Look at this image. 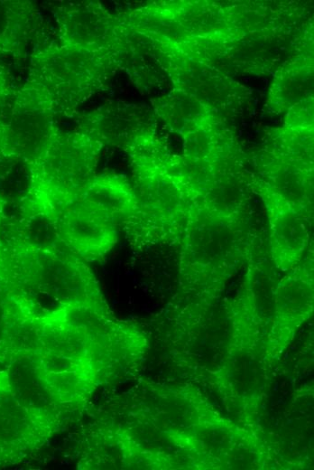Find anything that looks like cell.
<instances>
[{"label": "cell", "mask_w": 314, "mask_h": 470, "mask_svg": "<svg viewBox=\"0 0 314 470\" xmlns=\"http://www.w3.org/2000/svg\"><path fill=\"white\" fill-rule=\"evenodd\" d=\"M0 285L45 323L86 310L111 314L89 268L60 241L34 243L2 232Z\"/></svg>", "instance_id": "6da1fadb"}, {"label": "cell", "mask_w": 314, "mask_h": 470, "mask_svg": "<svg viewBox=\"0 0 314 470\" xmlns=\"http://www.w3.org/2000/svg\"><path fill=\"white\" fill-rule=\"evenodd\" d=\"M259 236L245 212H226L202 202L179 241L180 272L189 283H217L258 248Z\"/></svg>", "instance_id": "7a4b0ae2"}, {"label": "cell", "mask_w": 314, "mask_h": 470, "mask_svg": "<svg viewBox=\"0 0 314 470\" xmlns=\"http://www.w3.org/2000/svg\"><path fill=\"white\" fill-rule=\"evenodd\" d=\"M139 194L133 214L122 225L133 247L178 244L200 204L196 190L167 172L156 157L138 160Z\"/></svg>", "instance_id": "3957f363"}, {"label": "cell", "mask_w": 314, "mask_h": 470, "mask_svg": "<svg viewBox=\"0 0 314 470\" xmlns=\"http://www.w3.org/2000/svg\"><path fill=\"white\" fill-rule=\"evenodd\" d=\"M99 149L97 140L88 136L54 135L41 157L28 166L30 187L21 215L54 222L92 181Z\"/></svg>", "instance_id": "277c9868"}, {"label": "cell", "mask_w": 314, "mask_h": 470, "mask_svg": "<svg viewBox=\"0 0 314 470\" xmlns=\"http://www.w3.org/2000/svg\"><path fill=\"white\" fill-rule=\"evenodd\" d=\"M61 425V416L29 408L10 390L0 369V466L20 463L42 447Z\"/></svg>", "instance_id": "5b68a950"}, {"label": "cell", "mask_w": 314, "mask_h": 470, "mask_svg": "<svg viewBox=\"0 0 314 470\" xmlns=\"http://www.w3.org/2000/svg\"><path fill=\"white\" fill-rule=\"evenodd\" d=\"M54 226L59 240L85 261L103 258L118 240L116 221L82 195L59 213Z\"/></svg>", "instance_id": "8992f818"}, {"label": "cell", "mask_w": 314, "mask_h": 470, "mask_svg": "<svg viewBox=\"0 0 314 470\" xmlns=\"http://www.w3.org/2000/svg\"><path fill=\"white\" fill-rule=\"evenodd\" d=\"M269 226V253L281 269H293L309 243L310 217L273 187L259 184Z\"/></svg>", "instance_id": "52a82bcc"}, {"label": "cell", "mask_w": 314, "mask_h": 470, "mask_svg": "<svg viewBox=\"0 0 314 470\" xmlns=\"http://www.w3.org/2000/svg\"><path fill=\"white\" fill-rule=\"evenodd\" d=\"M23 4L0 1V49L9 50L22 32L25 21Z\"/></svg>", "instance_id": "ba28073f"}, {"label": "cell", "mask_w": 314, "mask_h": 470, "mask_svg": "<svg viewBox=\"0 0 314 470\" xmlns=\"http://www.w3.org/2000/svg\"><path fill=\"white\" fill-rule=\"evenodd\" d=\"M5 125L0 120V154L3 155L5 146Z\"/></svg>", "instance_id": "9c48e42d"}, {"label": "cell", "mask_w": 314, "mask_h": 470, "mask_svg": "<svg viewBox=\"0 0 314 470\" xmlns=\"http://www.w3.org/2000/svg\"><path fill=\"white\" fill-rule=\"evenodd\" d=\"M5 220V202L0 196V240H1L2 227H3Z\"/></svg>", "instance_id": "30bf717a"}, {"label": "cell", "mask_w": 314, "mask_h": 470, "mask_svg": "<svg viewBox=\"0 0 314 470\" xmlns=\"http://www.w3.org/2000/svg\"><path fill=\"white\" fill-rule=\"evenodd\" d=\"M5 89V76L2 72V69L0 68V99L2 98Z\"/></svg>", "instance_id": "8fae6325"}]
</instances>
